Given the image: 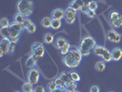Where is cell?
Segmentation results:
<instances>
[{"label": "cell", "instance_id": "obj_5", "mask_svg": "<svg viewBox=\"0 0 122 92\" xmlns=\"http://www.w3.org/2000/svg\"><path fill=\"white\" fill-rule=\"evenodd\" d=\"M45 54V48L42 43H34L31 46V55L38 61L39 59H41Z\"/></svg>", "mask_w": 122, "mask_h": 92}, {"label": "cell", "instance_id": "obj_3", "mask_svg": "<svg viewBox=\"0 0 122 92\" xmlns=\"http://www.w3.org/2000/svg\"><path fill=\"white\" fill-rule=\"evenodd\" d=\"M17 9L18 13L28 18L33 13L34 4L32 0H18L17 3Z\"/></svg>", "mask_w": 122, "mask_h": 92}, {"label": "cell", "instance_id": "obj_45", "mask_svg": "<svg viewBox=\"0 0 122 92\" xmlns=\"http://www.w3.org/2000/svg\"><path fill=\"white\" fill-rule=\"evenodd\" d=\"M15 92H20V91H15Z\"/></svg>", "mask_w": 122, "mask_h": 92}, {"label": "cell", "instance_id": "obj_4", "mask_svg": "<svg viewBox=\"0 0 122 92\" xmlns=\"http://www.w3.org/2000/svg\"><path fill=\"white\" fill-rule=\"evenodd\" d=\"M94 54L102 58L104 62H110L112 61V54H111V52L107 48H106L102 45H97L96 49L94 51Z\"/></svg>", "mask_w": 122, "mask_h": 92}, {"label": "cell", "instance_id": "obj_22", "mask_svg": "<svg viewBox=\"0 0 122 92\" xmlns=\"http://www.w3.org/2000/svg\"><path fill=\"white\" fill-rule=\"evenodd\" d=\"M61 27V20L59 19H52L51 21V29L52 30H59Z\"/></svg>", "mask_w": 122, "mask_h": 92}, {"label": "cell", "instance_id": "obj_14", "mask_svg": "<svg viewBox=\"0 0 122 92\" xmlns=\"http://www.w3.org/2000/svg\"><path fill=\"white\" fill-rule=\"evenodd\" d=\"M67 42L68 41L65 38H63V37H59V38H57V39L55 40L54 45L57 49H61V48L67 43Z\"/></svg>", "mask_w": 122, "mask_h": 92}, {"label": "cell", "instance_id": "obj_28", "mask_svg": "<svg viewBox=\"0 0 122 92\" xmlns=\"http://www.w3.org/2000/svg\"><path fill=\"white\" fill-rule=\"evenodd\" d=\"M70 50H71V44H70L69 42H67V43H66L61 49H60V52H61V54L62 55H65Z\"/></svg>", "mask_w": 122, "mask_h": 92}, {"label": "cell", "instance_id": "obj_12", "mask_svg": "<svg viewBox=\"0 0 122 92\" xmlns=\"http://www.w3.org/2000/svg\"><path fill=\"white\" fill-rule=\"evenodd\" d=\"M60 77H61V80L63 81V83L65 84L66 87H67L68 85H70V84H72V83L74 82V81L72 79V77H71L70 72H62V73L60 75Z\"/></svg>", "mask_w": 122, "mask_h": 92}, {"label": "cell", "instance_id": "obj_8", "mask_svg": "<svg viewBox=\"0 0 122 92\" xmlns=\"http://www.w3.org/2000/svg\"><path fill=\"white\" fill-rule=\"evenodd\" d=\"M76 11H74L73 9L68 7L67 9L65 10V15H64V20L66 22V24L72 25L75 22L76 20Z\"/></svg>", "mask_w": 122, "mask_h": 92}, {"label": "cell", "instance_id": "obj_42", "mask_svg": "<svg viewBox=\"0 0 122 92\" xmlns=\"http://www.w3.org/2000/svg\"><path fill=\"white\" fill-rule=\"evenodd\" d=\"M18 40H19V38H13V39H11L10 41H11V43H17L18 42Z\"/></svg>", "mask_w": 122, "mask_h": 92}, {"label": "cell", "instance_id": "obj_21", "mask_svg": "<svg viewBox=\"0 0 122 92\" xmlns=\"http://www.w3.org/2000/svg\"><path fill=\"white\" fill-rule=\"evenodd\" d=\"M44 42H45V43H47V44L52 43L54 42V37H53V35L51 33H49V32L46 33L44 35Z\"/></svg>", "mask_w": 122, "mask_h": 92}, {"label": "cell", "instance_id": "obj_30", "mask_svg": "<svg viewBox=\"0 0 122 92\" xmlns=\"http://www.w3.org/2000/svg\"><path fill=\"white\" fill-rule=\"evenodd\" d=\"M70 74H71V77H72V79H73L74 82H79L80 81L79 74L77 73V72H74V71L70 72Z\"/></svg>", "mask_w": 122, "mask_h": 92}, {"label": "cell", "instance_id": "obj_44", "mask_svg": "<svg viewBox=\"0 0 122 92\" xmlns=\"http://www.w3.org/2000/svg\"><path fill=\"white\" fill-rule=\"evenodd\" d=\"M72 92H80V91H78V90H74V91H72Z\"/></svg>", "mask_w": 122, "mask_h": 92}, {"label": "cell", "instance_id": "obj_48", "mask_svg": "<svg viewBox=\"0 0 122 92\" xmlns=\"http://www.w3.org/2000/svg\"><path fill=\"white\" fill-rule=\"evenodd\" d=\"M49 92H50V91H49Z\"/></svg>", "mask_w": 122, "mask_h": 92}, {"label": "cell", "instance_id": "obj_9", "mask_svg": "<svg viewBox=\"0 0 122 92\" xmlns=\"http://www.w3.org/2000/svg\"><path fill=\"white\" fill-rule=\"evenodd\" d=\"M107 40L114 43H118L121 41V36L119 33H117L115 30H109L107 33Z\"/></svg>", "mask_w": 122, "mask_h": 92}, {"label": "cell", "instance_id": "obj_38", "mask_svg": "<svg viewBox=\"0 0 122 92\" xmlns=\"http://www.w3.org/2000/svg\"><path fill=\"white\" fill-rule=\"evenodd\" d=\"M90 10V8H89V6H84L83 7H82V9H81V11L84 13V14H87L88 13V11Z\"/></svg>", "mask_w": 122, "mask_h": 92}, {"label": "cell", "instance_id": "obj_19", "mask_svg": "<svg viewBox=\"0 0 122 92\" xmlns=\"http://www.w3.org/2000/svg\"><path fill=\"white\" fill-rule=\"evenodd\" d=\"M0 34H1L2 38L10 39V31H9V28H1Z\"/></svg>", "mask_w": 122, "mask_h": 92}, {"label": "cell", "instance_id": "obj_18", "mask_svg": "<svg viewBox=\"0 0 122 92\" xmlns=\"http://www.w3.org/2000/svg\"><path fill=\"white\" fill-rule=\"evenodd\" d=\"M96 70L97 72H103L105 69H106V62L104 61H98L96 64Z\"/></svg>", "mask_w": 122, "mask_h": 92}, {"label": "cell", "instance_id": "obj_23", "mask_svg": "<svg viewBox=\"0 0 122 92\" xmlns=\"http://www.w3.org/2000/svg\"><path fill=\"white\" fill-rule=\"evenodd\" d=\"M55 83H56V85L58 87V88H61V89H66V86H65V84L63 83V81L61 80V78L59 76V77H57V78H55L54 79Z\"/></svg>", "mask_w": 122, "mask_h": 92}, {"label": "cell", "instance_id": "obj_43", "mask_svg": "<svg viewBox=\"0 0 122 92\" xmlns=\"http://www.w3.org/2000/svg\"><path fill=\"white\" fill-rule=\"evenodd\" d=\"M54 92H64V89H61V88H57Z\"/></svg>", "mask_w": 122, "mask_h": 92}, {"label": "cell", "instance_id": "obj_2", "mask_svg": "<svg viewBox=\"0 0 122 92\" xmlns=\"http://www.w3.org/2000/svg\"><path fill=\"white\" fill-rule=\"evenodd\" d=\"M97 45V44L96 40L93 37L87 35V36L84 37L82 39L78 49H79L80 53L82 54L83 56H87V55H89L95 51Z\"/></svg>", "mask_w": 122, "mask_h": 92}, {"label": "cell", "instance_id": "obj_7", "mask_svg": "<svg viewBox=\"0 0 122 92\" xmlns=\"http://www.w3.org/2000/svg\"><path fill=\"white\" fill-rule=\"evenodd\" d=\"M27 78H28V82H30V84L37 85V83L40 80V72H39V70L35 67L30 68V71L28 72Z\"/></svg>", "mask_w": 122, "mask_h": 92}, {"label": "cell", "instance_id": "obj_26", "mask_svg": "<svg viewBox=\"0 0 122 92\" xmlns=\"http://www.w3.org/2000/svg\"><path fill=\"white\" fill-rule=\"evenodd\" d=\"M120 17H121V15H120L118 12H117V11H113V12H111L110 13V15H109L110 22L115 21V20H117V18H119Z\"/></svg>", "mask_w": 122, "mask_h": 92}, {"label": "cell", "instance_id": "obj_29", "mask_svg": "<svg viewBox=\"0 0 122 92\" xmlns=\"http://www.w3.org/2000/svg\"><path fill=\"white\" fill-rule=\"evenodd\" d=\"M0 25H1L2 28H8L10 26V22H9L8 18H3L1 19V21H0Z\"/></svg>", "mask_w": 122, "mask_h": 92}, {"label": "cell", "instance_id": "obj_36", "mask_svg": "<svg viewBox=\"0 0 122 92\" xmlns=\"http://www.w3.org/2000/svg\"><path fill=\"white\" fill-rule=\"evenodd\" d=\"M34 91L35 92H45V88H44V87L43 86L39 85V86H37L36 87L34 88Z\"/></svg>", "mask_w": 122, "mask_h": 92}, {"label": "cell", "instance_id": "obj_20", "mask_svg": "<svg viewBox=\"0 0 122 92\" xmlns=\"http://www.w3.org/2000/svg\"><path fill=\"white\" fill-rule=\"evenodd\" d=\"M32 91H34L33 85L30 84V82L24 83V85L22 86V92H32Z\"/></svg>", "mask_w": 122, "mask_h": 92}, {"label": "cell", "instance_id": "obj_35", "mask_svg": "<svg viewBox=\"0 0 122 92\" xmlns=\"http://www.w3.org/2000/svg\"><path fill=\"white\" fill-rule=\"evenodd\" d=\"M86 16L88 17V18H96V16H97V14H96V11H93V10H89L88 11V13L86 14Z\"/></svg>", "mask_w": 122, "mask_h": 92}, {"label": "cell", "instance_id": "obj_40", "mask_svg": "<svg viewBox=\"0 0 122 92\" xmlns=\"http://www.w3.org/2000/svg\"><path fill=\"white\" fill-rule=\"evenodd\" d=\"M82 1L84 2V5H85V6H89L90 3H91L93 0H82Z\"/></svg>", "mask_w": 122, "mask_h": 92}, {"label": "cell", "instance_id": "obj_16", "mask_svg": "<svg viewBox=\"0 0 122 92\" xmlns=\"http://www.w3.org/2000/svg\"><path fill=\"white\" fill-rule=\"evenodd\" d=\"M25 18H26V17H24L22 14H20V13L18 12L15 15V17H14V21L17 22V23H19V24L23 25V23H24V21H25Z\"/></svg>", "mask_w": 122, "mask_h": 92}, {"label": "cell", "instance_id": "obj_47", "mask_svg": "<svg viewBox=\"0 0 122 92\" xmlns=\"http://www.w3.org/2000/svg\"><path fill=\"white\" fill-rule=\"evenodd\" d=\"M110 92H113V91H110Z\"/></svg>", "mask_w": 122, "mask_h": 92}, {"label": "cell", "instance_id": "obj_11", "mask_svg": "<svg viewBox=\"0 0 122 92\" xmlns=\"http://www.w3.org/2000/svg\"><path fill=\"white\" fill-rule=\"evenodd\" d=\"M64 15H65V11L61 8H57L54 9L51 12V18L52 19H59L61 20L62 18H64Z\"/></svg>", "mask_w": 122, "mask_h": 92}, {"label": "cell", "instance_id": "obj_41", "mask_svg": "<svg viewBox=\"0 0 122 92\" xmlns=\"http://www.w3.org/2000/svg\"><path fill=\"white\" fill-rule=\"evenodd\" d=\"M73 1H74V2H76V3H77L80 6H82V7L85 6V5H84V2H83L82 0H73Z\"/></svg>", "mask_w": 122, "mask_h": 92}, {"label": "cell", "instance_id": "obj_1", "mask_svg": "<svg viewBox=\"0 0 122 92\" xmlns=\"http://www.w3.org/2000/svg\"><path fill=\"white\" fill-rule=\"evenodd\" d=\"M83 58V55L80 53L78 48H73L71 49L65 55L62 57L63 64L69 68H75L77 67L81 64Z\"/></svg>", "mask_w": 122, "mask_h": 92}, {"label": "cell", "instance_id": "obj_24", "mask_svg": "<svg viewBox=\"0 0 122 92\" xmlns=\"http://www.w3.org/2000/svg\"><path fill=\"white\" fill-rule=\"evenodd\" d=\"M57 88H58V87H57V85H56V83H55L54 80L49 82L48 85H47V89H48L50 92H54Z\"/></svg>", "mask_w": 122, "mask_h": 92}, {"label": "cell", "instance_id": "obj_25", "mask_svg": "<svg viewBox=\"0 0 122 92\" xmlns=\"http://www.w3.org/2000/svg\"><path fill=\"white\" fill-rule=\"evenodd\" d=\"M111 25H112V27L115 28V29H119V28H121L122 27V16L119 18H117V20L111 22Z\"/></svg>", "mask_w": 122, "mask_h": 92}, {"label": "cell", "instance_id": "obj_32", "mask_svg": "<svg viewBox=\"0 0 122 92\" xmlns=\"http://www.w3.org/2000/svg\"><path fill=\"white\" fill-rule=\"evenodd\" d=\"M97 7H98L97 2L93 0L91 3H90V5H89V8H90L91 10H93V11H96V10L97 9Z\"/></svg>", "mask_w": 122, "mask_h": 92}, {"label": "cell", "instance_id": "obj_27", "mask_svg": "<svg viewBox=\"0 0 122 92\" xmlns=\"http://www.w3.org/2000/svg\"><path fill=\"white\" fill-rule=\"evenodd\" d=\"M68 7H70V8H72V9H73L74 11H79V10H81L82 9V6H80L76 2H74V1H72L70 4H69V6Z\"/></svg>", "mask_w": 122, "mask_h": 92}, {"label": "cell", "instance_id": "obj_17", "mask_svg": "<svg viewBox=\"0 0 122 92\" xmlns=\"http://www.w3.org/2000/svg\"><path fill=\"white\" fill-rule=\"evenodd\" d=\"M36 63H37L36 59H35L32 55H30V56L28 58L27 62H26V65L30 68H33L35 65H36Z\"/></svg>", "mask_w": 122, "mask_h": 92}, {"label": "cell", "instance_id": "obj_15", "mask_svg": "<svg viewBox=\"0 0 122 92\" xmlns=\"http://www.w3.org/2000/svg\"><path fill=\"white\" fill-rule=\"evenodd\" d=\"M51 21H52V18H49V17H45L41 20V26L44 27L45 29H49L51 27Z\"/></svg>", "mask_w": 122, "mask_h": 92}, {"label": "cell", "instance_id": "obj_31", "mask_svg": "<svg viewBox=\"0 0 122 92\" xmlns=\"http://www.w3.org/2000/svg\"><path fill=\"white\" fill-rule=\"evenodd\" d=\"M32 23H33V22L31 21V19L30 18H25V21H24V23H23V27H24L25 30H28V29L30 28V26Z\"/></svg>", "mask_w": 122, "mask_h": 92}, {"label": "cell", "instance_id": "obj_37", "mask_svg": "<svg viewBox=\"0 0 122 92\" xmlns=\"http://www.w3.org/2000/svg\"><path fill=\"white\" fill-rule=\"evenodd\" d=\"M15 46H16V43H11L10 46H9V50H8V54H11L14 53V51H15Z\"/></svg>", "mask_w": 122, "mask_h": 92}, {"label": "cell", "instance_id": "obj_34", "mask_svg": "<svg viewBox=\"0 0 122 92\" xmlns=\"http://www.w3.org/2000/svg\"><path fill=\"white\" fill-rule=\"evenodd\" d=\"M29 33H31V34H33L35 31H36V25L34 24V23H32V24L30 26V28L27 30Z\"/></svg>", "mask_w": 122, "mask_h": 92}, {"label": "cell", "instance_id": "obj_10", "mask_svg": "<svg viewBox=\"0 0 122 92\" xmlns=\"http://www.w3.org/2000/svg\"><path fill=\"white\" fill-rule=\"evenodd\" d=\"M10 44H11L10 39H5V38H3L1 40V42H0V49L5 53V54H8V50H9Z\"/></svg>", "mask_w": 122, "mask_h": 92}, {"label": "cell", "instance_id": "obj_6", "mask_svg": "<svg viewBox=\"0 0 122 92\" xmlns=\"http://www.w3.org/2000/svg\"><path fill=\"white\" fill-rule=\"evenodd\" d=\"M8 28H9V31H10V40L13 38H18V37L19 38L20 33L25 30L23 25L17 23L15 21L10 23V26Z\"/></svg>", "mask_w": 122, "mask_h": 92}, {"label": "cell", "instance_id": "obj_46", "mask_svg": "<svg viewBox=\"0 0 122 92\" xmlns=\"http://www.w3.org/2000/svg\"><path fill=\"white\" fill-rule=\"evenodd\" d=\"M32 92H35V91H32Z\"/></svg>", "mask_w": 122, "mask_h": 92}, {"label": "cell", "instance_id": "obj_13", "mask_svg": "<svg viewBox=\"0 0 122 92\" xmlns=\"http://www.w3.org/2000/svg\"><path fill=\"white\" fill-rule=\"evenodd\" d=\"M112 60L113 61H119L122 58V50L119 47H116L111 51Z\"/></svg>", "mask_w": 122, "mask_h": 92}, {"label": "cell", "instance_id": "obj_33", "mask_svg": "<svg viewBox=\"0 0 122 92\" xmlns=\"http://www.w3.org/2000/svg\"><path fill=\"white\" fill-rule=\"evenodd\" d=\"M76 87H77L76 83H75V82H73V83H72V84L68 85L67 87H66V89L70 90V91H74V90H76Z\"/></svg>", "mask_w": 122, "mask_h": 92}, {"label": "cell", "instance_id": "obj_39", "mask_svg": "<svg viewBox=\"0 0 122 92\" xmlns=\"http://www.w3.org/2000/svg\"><path fill=\"white\" fill-rule=\"evenodd\" d=\"M90 92H100V88L98 86H93L90 88Z\"/></svg>", "mask_w": 122, "mask_h": 92}]
</instances>
